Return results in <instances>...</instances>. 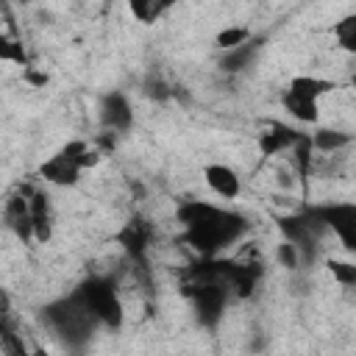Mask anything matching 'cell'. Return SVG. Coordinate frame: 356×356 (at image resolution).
Here are the masks:
<instances>
[{
    "mask_svg": "<svg viewBox=\"0 0 356 356\" xmlns=\"http://www.w3.org/2000/svg\"><path fill=\"white\" fill-rule=\"evenodd\" d=\"M178 220L184 225V239L189 242L192 250L200 256H217L228 245L239 242L242 234L248 231V222L242 214L203 203V200H189L178 209Z\"/></svg>",
    "mask_w": 356,
    "mask_h": 356,
    "instance_id": "1",
    "label": "cell"
},
{
    "mask_svg": "<svg viewBox=\"0 0 356 356\" xmlns=\"http://www.w3.org/2000/svg\"><path fill=\"white\" fill-rule=\"evenodd\" d=\"M42 317L64 339H83V337H89V331L95 325H100L97 317L89 312V306L83 303V298L78 295V289H72L67 298L53 300L50 306H44Z\"/></svg>",
    "mask_w": 356,
    "mask_h": 356,
    "instance_id": "2",
    "label": "cell"
},
{
    "mask_svg": "<svg viewBox=\"0 0 356 356\" xmlns=\"http://www.w3.org/2000/svg\"><path fill=\"white\" fill-rule=\"evenodd\" d=\"M78 295L83 298V303L89 306V312L97 317L100 325H106V328H120L122 325L125 309H122L120 292H117L111 278L92 275L83 284H78Z\"/></svg>",
    "mask_w": 356,
    "mask_h": 356,
    "instance_id": "3",
    "label": "cell"
},
{
    "mask_svg": "<svg viewBox=\"0 0 356 356\" xmlns=\"http://www.w3.org/2000/svg\"><path fill=\"white\" fill-rule=\"evenodd\" d=\"M278 228H281L284 239L298 245L303 261H314V250L320 245V236L328 231L323 217H320V211H317V206H309V209H300L295 214L278 217Z\"/></svg>",
    "mask_w": 356,
    "mask_h": 356,
    "instance_id": "4",
    "label": "cell"
},
{
    "mask_svg": "<svg viewBox=\"0 0 356 356\" xmlns=\"http://www.w3.org/2000/svg\"><path fill=\"white\" fill-rule=\"evenodd\" d=\"M189 300H192V309H195V317L203 328H217L220 320H222V312L228 306V298H231V289L225 281L220 278H211V281H195L189 289H186Z\"/></svg>",
    "mask_w": 356,
    "mask_h": 356,
    "instance_id": "5",
    "label": "cell"
},
{
    "mask_svg": "<svg viewBox=\"0 0 356 356\" xmlns=\"http://www.w3.org/2000/svg\"><path fill=\"white\" fill-rule=\"evenodd\" d=\"M325 228L337 236V242L356 256V203L350 200H337V203H323L317 206Z\"/></svg>",
    "mask_w": 356,
    "mask_h": 356,
    "instance_id": "6",
    "label": "cell"
},
{
    "mask_svg": "<svg viewBox=\"0 0 356 356\" xmlns=\"http://www.w3.org/2000/svg\"><path fill=\"white\" fill-rule=\"evenodd\" d=\"M117 245L131 256V261H136L139 267H145V256H147V248H150V239H153V228L147 220L142 217H131L120 231H117Z\"/></svg>",
    "mask_w": 356,
    "mask_h": 356,
    "instance_id": "7",
    "label": "cell"
},
{
    "mask_svg": "<svg viewBox=\"0 0 356 356\" xmlns=\"http://www.w3.org/2000/svg\"><path fill=\"white\" fill-rule=\"evenodd\" d=\"M81 164L67 156L64 150H56L50 159H44L39 164V178L44 184H53V186H75L81 181Z\"/></svg>",
    "mask_w": 356,
    "mask_h": 356,
    "instance_id": "8",
    "label": "cell"
},
{
    "mask_svg": "<svg viewBox=\"0 0 356 356\" xmlns=\"http://www.w3.org/2000/svg\"><path fill=\"white\" fill-rule=\"evenodd\" d=\"M100 122L106 131L125 134L134 125V108L122 92H106L100 100Z\"/></svg>",
    "mask_w": 356,
    "mask_h": 356,
    "instance_id": "9",
    "label": "cell"
},
{
    "mask_svg": "<svg viewBox=\"0 0 356 356\" xmlns=\"http://www.w3.org/2000/svg\"><path fill=\"white\" fill-rule=\"evenodd\" d=\"M203 181H206V186H209L217 197H222V200H236L239 192H242V178H239V172H236L234 167L222 164V161L206 164V167H203Z\"/></svg>",
    "mask_w": 356,
    "mask_h": 356,
    "instance_id": "10",
    "label": "cell"
},
{
    "mask_svg": "<svg viewBox=\"0 0 356 356\" xmlns=\"http://www.w3.org/2000/svg\"><path fill=\"white\" fill-rule=\"evenodd\" d=\"M300 136H303V131H298V128H289L284 122H267V128L259 134V153L261 156L289 153Z\"/></svg>",
    "mask_w": 356,
    "mask_h": 356,
    "instance_id": "11",
    "label": "cell"
},
{
    "mask_svg": "<svg viewBox=\"0 0 356 356\" xmlns=\"http://www.w3.org/2000/svg\"><path fill=\"white\" fill-rule=\"evenodd\" d=\"M261 44H264L261 36H250L245 44H239L234 50H222L220 70H225V72H242L245 67H250L256 61V56L261 53Z\"/></svg>",
    "mask_w": 356,
    "mask_h": 356,
    "instance_id": "12",
    "label": "cell"
},
{
    "mask_svg": "<svg viewBox=\"0 0 356 356\" xmlns=\"http://www.w3.org/2000/svg\"><path fill=\"white\" fill-rule=\"evenodd\" d=\"M281 106H284V111H286L295 122H300V125H317V122H320V100H309V97H300V95L284 89Z\"/></svg>",
    "mask_w": 356,
    "mask_h": 356,
    "instance_id": "13",
    "label": "cell"
},
{
    "mask_svg": "<svg viewBox=\"0 0 356 356\" xmlns=\"http://www.w3.org/2000/svg\"><path fill=\"white\" fill-rule=\"evenodd\" d=\"M31 222H33V239L50 242L53 236V214H50V197L44 192H31Z\"/></svg>",
    "mask_w": 356,
    "mask_h": 356,
    "instance_id": "14",
    "label": "cell"
},
{
    "mask_svg": "<svg viewBox=\"0 0 356 356\" xmlns=\"http://www.w3.org/2000/svg\"><path fill=\"white\" fill-rule=\"evenodd\" d=\"M6 222H8V228H11L22 242L31 239V236H33L31 200H25V197H14V200H8V206H6Z\"/></svg>",
    "mask_w": 356,
    "mask_h": 356,
    "instance_id": "15",
    "label": "cell"
},
{
    "mask_svg": "<svg viewBox=\"0 0 356 356\" xmlns=\"http://www.w3.org/2000/svg\"><path fill=\"white\" fill-rule=\"evenodd\" d=\"M286 89L295 92V95H300V97L320 100L323 95H328V92L337 89V81H328V78H320V75H295V78H289Z\"/></svg>",
    "mask_w": 356,
    "mask_h": 356,
    "instance_id": "16",
    "label": "cell"
},
{
    "mask_svg": "<svg viewBox=\"0 0 356 356\" xmlns=\"http://www.w3.org/2000/svg\"><path fill=\"white\" fill-rule=\"evenodd\" d=\"M350 139L353 136L348 131H339V128H320V125H314V131H312V145L320 153H337V150L348 147Z\"/></svg>",
    "mask_w": 356,
    "mask_h": 356,
    "instance_id": "17",
    "label": "cell"
},
{
    "mask_svg": "<svg viewBox=\"0 0 356 356\" xmlns=\"http://www.w3.org/2000/svg\"><path fill=\"white\" fill-rule=\"evenodd\" d=\"M331 33H334V42H337V47L342 53L356 56V11L353 14H345L342 19H337L334 28H331Z\"/></svg>",
    "mask_w": 356,
    "mask_h": 356,
    "instance_id": "18",
    "label": "cell"
},
{
    "mask_svg": "<svg viewBox=\"0 0 356 356\" xmlns=\"http://www.w3.org/2000/svg\"><path fill=\"white\" fill-rule=\"evenodd\" d=\"M312 153H314L312 134H303V136L295 142V147L289 150V161H292V167L298 170L300 178H309V172H312Z\"/></svg>",
    "mask_w": 356,
    "mask_h": 356,
    "instance_id": "19",
    "label": "cell"
},
{
    "mask_svg": "<svg viewBox=\"0 0 356 356\" xmlns=\"http://www.w3.org/2000/svg\"><path fill=\"white\" fill-rule=\"evenodd\" d=\"M125 6H128V11H131V17H134L136 22H142V25H153V22L167 11L161 0H125Z\"/></svg>",
    "mask_w": 356,
    "mask_h": 356,
    "instance_id": "20",
    "label": "cell"
},
{
    "mask_svg": "<svg viewBox=\"0 0 356 356\" xmlns=\"http://www.w3.org/2000/svg\"><path fill=\"white\" fill-rule=\"evenodd\" d=\"M250 36H253V33H250L245 25H228V28H222V31L214 36V44H217L220 50H234V47L245 44Z\"/></svg>",
    "mask_w": 356,
    "mask_h": 356,
    "instance_id": "21",
    "label": "cell"
},
{
    "mask_svg": "<svg viewBox=\"0 0 356 356\" xmlns=\"http://www.w3.org/2000/svg\"><path fill=\"white\" fill-rule=\"evenodd\" d=\"M331 278L342 286H356V261H345V259H328L325 261Z\"/></svg>",
    "mask_w": 356,
    "mask_h": 356,
    "instance_id": "22",
    "label": "cell"
},
{
    "mask_svg": "<svg viewBox=\"0 0 356 356\" xmlns=\"http://www.w3.org/2000/svg\"><path fill=\"white\" fill-rule=\"evenodd\" d=\"M0 61H11V64H19V67H31V64H28V56H25L22 42L11 39L8 33H3V36H0Z\"/></svg>",
    "mask_w": 356,
    "mask_h": 356,
    "instance_id": "23",
    "label": "cell"
},
{
    "mask_svg": "<svg viewBox=\"0 0 356 356\" xmlns=\"http://www.w3.org/2000/svg\"><path fill=\"white\" fill-rule=\"evenodd\" d=\"M275 256H278V261H281L286 270H298V264L303 261V259H300V250H298V245H295V242H289V239H284V242L278 245Z\"/></svg>",
    "mask_w": 356,
    "mask_h": 356,
    "instance_id": "24",
    "label": "cell"
},
{
    "mask_svg": "<svg viewBox=\"0 0 356 356\" xmlns=\"http://www.w3.org/2000/svg\"><path fill=\"white\" fill-rule=\"evenodd\" d=\"M22 78H25L31 86H44V83H47V72H36L33 67H25V70H22Z\"/></svg>",
    "mask_w": 356,
    "mask_h": 356,
    "instance_id": "25",
    "label": "cell"
},
{
    "mask_svg": "<svg viewBox=\"0 0 356 356\" xmlns=\"http://www.w3.org/2000/svg\"><path fill=\"white\" fill-rule=\"evenodd\" d=\"M161 3H164V8H172V6L178 3V0H161Z\"/></svg>",
    "mask_w": 356,
    "mask_h": 356,
    "instance_id": "26",
    "label": "cell"
},
{
    "mask_svg": "<svg viewBox=\"0 0 356 356\" xmlns=\"http://www.w3.org/2000/svg\"><path fill=\"white\" fill-rule=\"evenodd\" d=\"M350 86H353V92H356V72L350 75Z\"/></svg>",
    "mask_w": 356,
    "mask_h": 356,
    "instance_id": "27",
    "label": "cell"
}]
</instances>
